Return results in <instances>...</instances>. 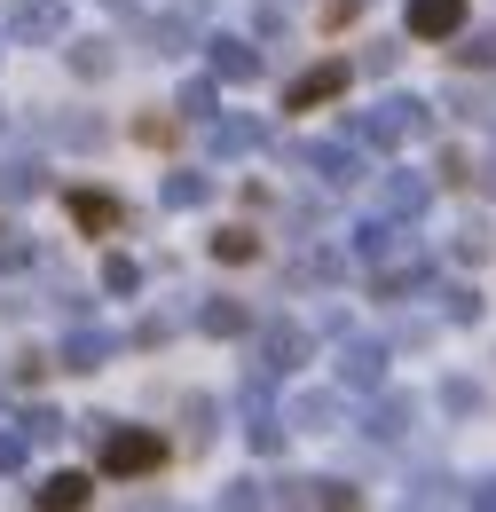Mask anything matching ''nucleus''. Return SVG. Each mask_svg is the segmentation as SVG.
<instances>
[{
  "instance_id": "f257e3e1",
  "label": "nucleus",
  "mask_w": 496,
  "mask_h": 512,
  "mask_svg": "<svg viewBox=\"0 0 496 512\" xmlns=\"http://www.w3.org/2000/svg\"><path fill=\"white\" fill-rule=\"evenodd\" d=\"M347 134H355V142H371V150H394L402 134H426V103H418V95H386L378 111H355Z\"/></svg>"
},
{
  "instance_id": "f03ea898",
  "label": "nucleus",
  "mask_w": 496,
  "mask_h": 512,
  "mask_svg": "<svg viewBox=\"0 0 496 512\" xmlns=\"http://www.w3.org/2000/svg\"><path fill=\"white\" fill-rule=\"evenodd\" d=\"M103 465H111V473H158V465H166V442H158V434H111V426H103Z\"/></svg>"
},
{
  "instance_id": "7ed1b4c3",
  "label": "nucleus",
  "mask_w": 496,
  "mask_h": 512,
  "mask_svg": "<svg viewBox=\"0 0 496 512\" xmlns=\"http://www.w3.org/2000/svg\"><path fill=\"white\" fill-rule=\"evenodd\" d=\"M339 386L378 394V386H386V347H378V339H347V347H339Z\"/></svg>"
},
{
  "instance_id": "20e7f679",
  "label": "nucleus",
  "mask_w": 496,
  "mask_h": 512,
  "mask_svg": "<svg viewBox=\"0 0 496 512\" xmlns=\"http://www.w3.org/2000/svg\"><path fill=\"white\" fill-rule=\"evenodd\" d=\"M8 40H63V0H16L8 8Z\"/></svg>"
},
{
  "instance_id": "39448f33",
  "label": "nucleus",
  "mask_w": 496,
  "mask_h": 512,
  "mask_svg": "<svg viewBox=\"0 0 496 512\" xmlns=\"http://www.w3.org/2000/svg\"><path fill=\"white\" fill-rule=\"evenodd\" d=\"M347 79H355L347 64H315V71H300V79H292V95H284V111H315V103L347 95Z\"/></svg>"
},
{
  "instance_id": "423d86ee",
  "label": "nucleus",
  "mask_w": 496,
  "mask_h": 512,
  "mask_svg": "<svg viewBox=\"0 0 496 512\" xmlns=\"http://www.w3.org/2000/svg\"><path fill=\"white\" fill-rule=\"evenodd\" d=\"M111 355H119V331H87V323H79V331H71V339L56 347L63 371H103Z\"/></svg>"
},
{
  "instance_id": "0eeeda50",
  "label": "nucleus",
  "mask_w": 496,
  "mask_h": 512,
  "mask_svg": "<svg viewBox=\"0 0 496 512\" xmlns=\"http://www.w3.org/2000/svg\"><path fill=\"white\" fill-rule=\"evenodd\" d=\"M213 48V79H229V87H252L260 79V48L237 40V32H221V40H205Z\"/></svg>"
},
{
  "instance_id": "6e6552de",
  "label": "nucleus",
  "mask_w": 496,
  "mask_h": 512,
  "mask_svg": "<svg viewBox=\"0 0 496 512\" xmlns=\"http://www.w3.org/2000/svg\"><path fill=\"white\" fill-rule=\"evenodd\" d=\"M410 32L418 40H457L465 32V0H410Z\"/></svg>"
},
{
  "instance_id": "1a4fd4ad",
  "label": "nucleus",
  "mask_w": 496,
  "mask_h": 512,
  "mask_svg": "<svg viewBox=\"0 0 496 512\" xmlns=\"http://www.w3.org/2000/svg\"><path fill=\"white\" fill-rule=\"evenodd\" d=\"M197 331H205V339H245V331H252V308L213 292V300H197Z\"/></svg>"
},
{
  "instance_id": "9d476101",
  "label": "nucleus",
  "mask_w": 496,
  "mask_h": 512,
  "mask_svg": "<svg viewBox=\"0 0 496 512\" xmlns=\"http://www.w3.org/2000/svg\"><path fill=\"white\" fill-rule=\"evenodd\" d=\"M300 166H315L331 190H347V182H363V158L347 150V142H315V150H300Z\"/></svg>"
},
{
  "instance_id": "9b49d317",
  "label": "nucleus",
  "mask_w": 496,
  "mask_h": 512,
  "mask_svg": "<svg viewBox=\"0 0 496 512\" xmlns=\"http://www.w3.org/2000/svg\"><path fill=\"white\" fill-rule=\"evenodd\" d=\"M378 213H386V221L426 213V182H418V174H378Z\"/></svg>"
},
{
  "instance_id": "f8f14e48",
  "label": "nucleus",
  "mask_w": 496,
  "mask_h": 512,
  "mask_svg": "<svg viewBox=\"0 0 496 512\" xmlns=\"http://www.w3.org/2000/svg\"><path fill=\"white\" fill-rule=\"evenodd\" d=\"M71 221H79L87 237H111V229L126 221V205H119V197H103V190H71Z\"/></svg>"
},
{
  "instance_id": "ddd939ff",
  "label": "nucleus",
  "mask_w": 496,
  "mask_h": 512,
  "mask_svg": "<svg viewBox=\"0 0 496 512\" xmlns=\"http://www.w3.org/2000/svg\"><path fill=\"white\" fill-rule=\"evenodd\" d=\"M418 426V402L410 394H386V402H371V442H402Z\"/></svg>"
},
{
  "instance_id": "4468645a",
  "label": "nucleus",
  "mask_w": 496,
  "mask_h": 512,
  "mask_svg": "<svg viewBox=\"0 0 496 512\" xmlns=\"http://www.w3.org/2000/svg\"><path fill=\"white\" fill-rule=\"evenodd\" d=\"M245 442H252V457H276L284 449V418H268L260 394H245Z\"/></svg>"
},
{
  "instance_id": "2eb2a0df",
  "label": "nucleus",
  "mask_w": 496,
  "mask_h": 512,
  "mask_svg": "<svg viewBox=\"0 0 496 512\" xmlns=\"http://www.w3.org/2000/svg\"><path fill=\"white\" fill-rule=\"evenodd\" d=\"M48 190V166H40V158H8V166H0V197H8V205H24V197H40Z\"/></svg>"
},
{
  "instance_id": "dca6fc26",
  "label": "nucleus",
  "mask_w": 496,
  "mask_h": 512,
  "mask_svg": "<svg viewBox=\"0 0 496 512\" xmlns=\"http://www.w3.org/2000/svg\"><path fill=\"white\" fill-rule=\"evenodd\" d=\"M284 426H292V434H331V426H339V394H300Z\"/></svg>"
},
{
  "instance_id": "f3484780",
  "label": "nucleus",
  "mask_w": 496,
  "mask_h": 512,
  "mask_svg": "<svg viewBox=\"0 0 496 512\" xmlns=\"http://www.w3.org/2000/svg\"><path fill=\"white\" fill-rule=\"evenodd\" d=\"M260 142H268L260 119H213V150H221V158H245V150H260Z\"/></svg>"
},
{
  "instance_id": "a211bd4d",
  "label": "nucleus",
  "mask_w": 496,
  "mask_h": 512,
  "mask_svg": "<svg viewBox=\"0 0 496 512\" xmlns=\"http://www.w3.org/2000/svg\"><path fill=\"white\" fill-rule=\"evenodd\" d=\"M276 505H355V489L347 481H284Z\"/></svg>"
},
{
  "instance_id": "6ab92c4d",
  "label": "nucleus",
  "mask_w": 496,
  "mask_h": 512,
  "mask_svg": "<svg viewBox=\"0 0 496 512\" xmlns=\"http://www.w3.org/2000/svg\"><path fill=\"white\" fill-rule=\"evenodd\" d=\"M142 40H150V56H182V48H189V8L150 16V24H142Z\"/></svg>"
},
{
  "instance_id": "aec40b11",
  "label": "nucleus",
  "mask_w": 496,
  "mask_h": 512,
  "mask_svg": "<svg viewBox=\"0 0 496 512\" xmlns=\"http://www.w3.org/2000/svg\"><path fill=\"white\" fill-rule=\"evenodd\" d=\"M63 64L79 71V79H111L119 56H111V40H71V48H63Z\"/></svg>"
},
{
  "instance_id": "412c9836",
  "label": "nucleus",
  "mask_w": 496,
  "mask_h": 512,
  "mask_svg": "<svg viewBox=\"0 0 496 512\" xmlns=\"http://www.w3.org/2000/svg\"><path fill=\"white\" fill-rule=\"evenodd\" d=\"M32 497H40L48 512H56V505H87V473H48V481H40Z\"/></svg>"
},
{
  "instance_id": "4be33fe9",
  "label": "nucleus",
  "mask_w": 496,
  "mask_h": 512,
  "mask_svg": "<svg viewBox=\"0 0 496 512\" xmlns=\"http://www.w3.org/2000/svg\"><path fill=\"white\" fill-rule=\"evenodd\" d=\"M339 276H347V260H339V253H300V260H292V284H339Z\"/></svg>"
},
{
  "instance_id": "5701e85b",
  "label": "nucleus",
  "mask_w": 496,
  "mask_h": 512,
  "mask_svg": "<svg viewBox=\"0 0 496 512\" xmlns=\"http://www.w3.org/2000/svg\"><path fill=\"white\" fill-rule=\"evenodd\" d=\"M48 134H56L63 150H103V119H87V111H79V119H56Z\"/></svg>"
},
{
  "instance_id": "b1692460",
  "label": "nucleus",
  "mask_w": 496,
  "mask_h": 512,
  "mask_svg": "<svg viewBox=\"0 0 496 512\" xmlns=\"http://www.w3.org/2000/svg\"><path fill=\"white\" fill-rule=\"evenodd\" d=\"M205 197H213V182H205V174H166V205H174V213H189V205H205Z\"/></svg>"
},
{
  "instance_id": "393cba45",
  "label": "nucleus",
  "mask_w": 496,
  "mask_h": 512,
  "mask_svg": "<svg viewBox=\"0 0 496 512\" xmlns=\"http://www.w3.org/2000/svg\"><path fill=\"white\" fill-rule=\"evenodd\" d=\"M174 111H182L189 127H213V119H221V111H213V79H189V87H182V103H174Z\"/></svg>"
},
{
  "instance_id": "a878e982",
  "label": "nucleus",
  "mask_w": 496,
  "mask_h": 512,
  "mask_svg": "<svg viewBox=\"0 0 496 512\" xmlns=\"http://www.w3.org/2000/svg\"><path fill=\"white\" fill-rule=\"evenodd\" d=\"M355 253H363V260H386V253H402V237H394L386 221H363V229H355Z\"/></svg>"
},
{
  "instance_id": "bb28decb",
  "label": "nucleus",
  "mask_w": 496,
  "mask_h": 512,
  "mask_svg": "<svg viewBox=\"0 0 496 512\" xmlns=\"http://www.w3.org/2000/svg\"><path fill=\"white\" fill-rule=\"evenodd\" d=\"M213 418H221V410H213L205 394H189V410H182V426H189V449H205V442H213Z\"/></svg>"
},
{
  "instance_id": "cd10ccee",
  "label": "nucleus",
  "mask_w": 496,
  "mask_h": 512,
  "mask_svg": "<svg viewBox=\"0 0 496 512\" xmlns=\"http://www.w3.org/2000/svg\"><path fill=\"white\" fill-rule=\"evenodd\" d=\"M252 253H260V237H252V229H221V237H213V260H229V268L252 260Z\"/></svg>"
},
{
  "instance_id": "c85d7f7f",
  "label": "nucleus",
  "mask_w": 496,
  "mask_h": 512,
  "mask_svg": "<svg viewBox=\"0 0 496 512\" xmlns=\"http://www.w3.org/2000/svg\"><path fill=\"white\" fill-rule=\"evenodd\" d=\"M441 410L473 418V410H481V386H473V379H449V386H441Z\"/></svg>"
},
{
  "instance_id": "c756f323",
  "label": "nucleus",
  "mask_w": 496,
  "mask_h": 512,
  "mask_svg": "<svg viewBox=\"0 0 496 512\" xmlns=\"http://www.w3.org/2000/svg\"><path fill=\"white\" fill-rule=\"evenodd\" d=\"M103 284H111V292H126V300H134V284H142V268H134V260H126V253H111V260H103Z\"/></svg>"
},
{
  "instance_id": "7c9ffc66",
  "label": "nucleus",
  "mask_w": 496,
  "mask_h": 512,
  "mask_svg": "<svg viewBox=\"0 0 496 512\" xmlns=\"http://www.w3.org/2000/svg\"><path fill=\"white\" fill-rule=\"evenodd\" d=\"M441 300H449V323H481V292H465V284H449Z\"/></svg>"
},
{
  "instance_id": "2f4dec72",
  "label": "nucleus",
  "mask_w": 496,
  "mask_h": 512,
  "mask_svg": "<svg viewBox=\"0 0 496 512\" xmlns=\"http://www.w3.org/2000/svg\"><path fill=\"white\" fill-rule=\"evenodd\" d=\"M56 434H63L56 410H24V442H56Z\"/></svg>"
},
{
  "instance_id": "473e14b6",
  "label": "nucleus",
  "mask_w": 496,
  "mask_h": 512,
  "mask_svg": "<svg viewBox=\"0 0 496 512\" xmlns=\"http://www.w3.org/2000/svg\"><path fill=\"white\" fill-rule=\"evenodd\" d=\"M0 473H24V434H0Z\"/></svg>"
},
{
  "instance_id": "72a5a7b5",
  "label": "nucleus",
  "mask_w": 496,
  "mask_h": 512,
  "mask_svg": "<svg viewBox=\"0 0 496 512\" xmlns=\"http://www.w3.org/2000/svg\"><path fill=\"white\" fill-rule=\"evenodd\" d=\"M363 71H394V40H371V48H363Z\"/></svg>"
},
{
  "instance_id": "f704fd0d",
  "label": "nucleus",
  "mask_w": 496,
  "mask_h": 512,
  "mask_svg": "<svg viewBox=\"0 0 496 512\" xmlns=\"http://www.w3.org/2000/svg\"><path fill=\"white\" fill-rule=\"evenodd\" d=\"M24 260H32V245H24V237H0V268H24Z\"/></svg>"
},
{
  "instance_id": "c9c22d12",
  "label": "nucleus",
  "mask_w": 496,
  "mask_h": 512,
  "mask_svg": "<svg viewBox=\"0 0 496 512\" xmlns=\"http://www.w3.org/2000/svg\"><path fill=\"white\" fill-rule=\"evenodd\" d=\"M457 56H465V64H496V40H465Z\"/></svg>"
},
{
  "instance_id": "e433bc0d",
  "label": "nucleus",
  "mask_w": 496,
  "mask_h": 512,
  "mask_svg": "<svg viewBox=\"0 0 496 512\" xmlns=\"http://www.w3.org/2000/svg\"><path fill=\"white\" fill-rule=\"evenodd\" d=\"M465 505H496V473H489V481H473V489H465Z\"/></svg>"
},
{
  "instance_id": "4c0bfd02",
  "label": "nucleus",
  "mask_w": 496,
  "mask_h": 512,
  "mask_svg": "<svg viewBox=\"0 0 496 512\" xmlns=\"http://www.w3.org/2000/svg\"><path fill=\"white\" fill-rule=\"evenodd\" d=\"M111 8H134V0H111Z\"/></svg>"
},
{
  "instance_id": "58836bf2",
  "label": "nucleus",
  "mask_w": 496,
  "mask_h": 512,
  "mask_svg": "<svg viewBox=\"0 0 496 512\" xmlns=\"http://www.w3.org/2000/svg\"><path fill=\"white\" fill-rule=\"evenodd\" d=\"M0 127H8V111H0Z\"/></svg>"
}]
</instances>
